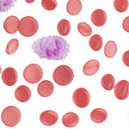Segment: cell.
<instances>
[{
	"instance_id": "d6986e66",
	"label": "cell",
	"mask_w": 129,
	"mask_h": 129,
	"mask_svg": "<svg viewBox=\"0 0 129 129\" xmlns=\"http://www.w3.org/2000/svg\"><path fill=\"white\" fill-rule=\"evenodd\" d=\"M101 84L103 88L106 90H111L115 86V80L113 75L111 74H106L102 78Z\"/></svg>"
},
{
	"instance_id": "4316f807",
	"label": "cell",
	"mask_w": 129,
	"mask_h": 129,
	"mask_svg": "<svg viewBox=\"0 0 129 129\" xmlns=\"http://www.w3.org/2000/svg\"><path fill=\"white\" fill-rule=\"evenodd\" d=\"M122 61L125 66H126L127 67H129V50L126 51L122 55Z\"/></svg>"
},
{
	"instance_id": "7a4b0ae2",
	"label": "cell",
	"mask_w": 129,
	"mask_h": 129,
	"mask_svg": "<svg viewBox=\"0 0 129 129\" xmlns=\"http://www.w3.org/2000/svg\"><path fill=\"white\" fill-rule=\"evenodd\" d=\"M53 78L57 84L61 85V86H66V85L70 84L73 80V71L70 66H59L53 72Z\"/></svg>"
},
{
	"instance_id": "2e32d148",
	"label": "cell",
	"mask_w": 129,
	"mask_h": 129,
	"mask_svg": "<svg viewBox=\"0 0 129 129\" xmlns=\"http://www.w3.org/2000/svg\"><path fill=\"white\" fill-rule=\"evenodd\" d=\"M82 10V3L80 0H69L66 5V11L71 16H77Z\"/></svg>"
},
{
	"instance_id": "8992f818",
	"label": "cell",
	"mask_w": 129,
	"mask_h": 129,
	"mask_svg": "<svg viewBox=\"0 0 129 129\" xmlns=\"http://www.w3.org/2000/svg\"><path fill=\"white\" fill-rule=\"evenodd\" d=\"M72 100L77 107L84 109L90 103V95L86 89L78 88L74 91L72 95Z\"/></svg>"
},
{
	"instance_id": "7c38bea8",
	"label": "cell",
	"mask_w": 129,
	"mask_h": 129,
	"mask_svg": "<svg viewBox=\"0 0 129 129\" xmlns=\"http://www.w3.org/2000/svg\"><path fill=\"white\" fill-rule=\"evenodd\" d=\"M90 19L92 23L96 27H102L107 22V14L103 10L97 9L92 12Z\"/></svg>"
},
{
	"instance_id": "5bb4252c",
	"label": "cell",
	"mask_w": 129,
	"mask_h": 129,
	"mask_svg": "<svg viewBox=\"0 0 129 129\" xmlns=\"http://www.w3.org/2000/svg\"><path fill=\"white\" fill-rule=\"evenodd\" d=\"M100 69V63L96 59H91L84 64L83 66V72L86 76H93Z\"/></svg>"
},
{
	"instance_id": "9a60e30c",
	"label": "cell",
	"mask_w": 129,
	"mask_h": 129,
	"mask_svg": "<svg viewBox=\"0 0 129 129\" xmlns=\"http://www.w3.org/2000/svg\"><path fill=\"white\" fill-rule=\"evenodd\" d=\"M78 122H79L78 115L73 112H68L64 114L62 117V123L67 127H74L78 124Z\"/></svg>"
},
{
	"instance_id": "603a6c76",
	"label": "cell",
	"mask_w": 129,
	"mask_h": 129,
	"mask_svg": "<svg viewBox=\"0 0 129 129\" xmlns=\"http://www.w3.org/2000/svg\"><path fill=\"white\" fill-rule=\"evenodd\" d=\"M78 32L83 36L85 37H88L92 34V28H91V27L88 23H85V22H79L78 24Z\"/></svg>"
},
{
	"instance_id": "484cf974",
	"label": "cell",
	"mask_w": 129,
	"mask_h": 129,
	"mask_svg": "<svg viewBox=\"0 0 129 129\" xmlns=\"http://www.w3.org/2000/svg\"><path fill=\"white\" fill-rule=\"evenodd\" d=\"M58 4L56 0H41V6L47 10H53L56 9Z\"/></svg>"
},
{
	"instance_id": "6da1fadb",
	"label": "cell",
	"mask_w": 129,
	"mask_h": 129,
	"mask_svg": "<svg viewBox=\"0 0 129 129\" xmlns=\"http://www.w3.org/2000/svg\"><path fill=\"white\" fill-rule=\"evenodd\" d=\"M32 49L41 59L63 60L70 53V46L64 39L57 35L42 37L32 44Z\"/></svg>"
},
{
	"instance_id": "83f0119b",
	"label": "cell",
	"mask_w": 129,
	"mask_h": 129,
	"mask_svg": "<svg viewBox=\"0 0 129 129\" xmlns=\"http://www.w3.org/2000/svg\"><path fill=\"white\" fill-rule=\"evenodd\" d=\"M122 28L126 32L129 33V16H126L122 22Z\"/></svg>"
},
{
	"instance_id": "d4e9b609",
	"label": "cell",
	"mask_w": 129,
	"mask_h": 129,
	"mask_svg": "<svg viewBox=\"0 0 129 129\" xmlns=\"http://www.w3.org/2000/svg\"><path fill=\"white\" fill-rule=\"evenodd\" d=\"M16 0H0V12H6L15 5Z\"/></svg>"
},
{
	"instance_id": "ba28073f",
	"label": "cell",
	"mask_w": 129,
	"mask_h": 129,
	"mask_svg": "<svg viewBox=\"0 0 129 129\" xmlns=\"http://www.w3.org/2000/svg\"><path fill=\"white\" fill-rule=\"evenodd\" d=\"M18 78L17 72L12 67H7L3 71L2 73V80L8 86H13L16 84Z\"/></svg>"
},
{
	"instance_id": "3957f363",
	"label": "cell",
	"mask_w": 129,
	"mask_h": 129,
	"mask_svg": "<svg viewBox=\"0 0 129 129\" xmlns=\"http://www.w3.org/2000/svg\"><path fill=\"white\" fill-rule=\"evenodd\" d=\"M39 24L35 18L32 16H25L19 21L18 31L25 37L33 36L38 32Z\"/></svg>"
},
{
	"instance_id": "cb8c5ba5",
	"label": "cell",
	"mask_w": 129,
	"mask_h": 129,
	"mask_svg": "<svg viewBox=\"0 0 129 129\" xmlns=\"http://www.w3.org/2000/svg\"><path fill=\"white\" fill-rule=\"evenodd\" d=\"M18 47H19V41L17 39H12L7 44V47H6V53L9 55L13 54V53H15L17 51Z\"/></svg>"
},
{
	"instance_id": "30bf717a",
	"label": "cell",
	"mask_w": 129,
	"mask_h": 129,
	"mask_svg": "<svg viewBox=\"0 0 129 129\" xmlns=\"http://www.w3.org/2000/svg\"><path fill=\"white\" fill-rule=\"evenodd\" d=\"M19 19L15 16H10L4 22V28L8 34H15L18 31Z\"/></svg>"
},
{
	"instance_id": "ffe728a7",
	"label": "cell",
	"mask_w": 129,
	"mask_h": 129,
	"mask_svg": "<svg viewBox=\"0 0 129 129\" xmlns=\"http://www.w3.org/2000/svg\"><path fill=\"white\" fill-rule=\"evenodd\" d=\"M57 29H58V32L59 33V35H62V36H66V35H68L71 32L70 22L66 19L60 20L57 25Z\"/></svg>"
},
{
	"instance_id": "f1b7e54d",
	"label": "cell",
	"mask_w": 129,
	"mask_h": 129,
	"mask_svg": "<svg viewBox=\"0 0 129 129\" xmlns=\"http://www.w3.org/2000/svg\"><path fill=\"white\" fill-rule=\"evenodd\" d=\"M25 1H26L28 4H32V3H34L35 0H25Z\"/></svg>"
},
{
	"instance_id": "44dd1931",
	"label": "cell",
	"mask_w": 129,
	"mask_h": 129,
	"mask_svg": "<svg viewBox=\"0 0 129 129\" xmlns=\"http://www.w3.org/2000/svg\"><path fill=\"white\" fill-rule=\"evenodd\" d=\"M117 53V45L113 41H109L104 47V54L107 58H113Z\"/></svg>"
},
{
	"instance_id": "4fadbf2b",
	"label": "cell",
	"mask_w": 129,
	"mask_h": 129,
	"mask_svg": "<svg viewBox=\"0 0 129 129\" xmlns=\"http://www.w3.org/2000/svg\"><path fill=\"white\" fill-rule=\"evenodd\" d=\"M15 96L20 103H26L31 97V90L26 85H20L15 91Z\"/></svg>"
},
{
	"instance_id": "277c9868",
	"label": "cell",
	"mask_w": 129,
	"mask_h": 129,
	"mask_svg": "<svg viewBox=\"0 0 129 129\" xmlns=\"http://www.w3.org/2000/svg\"><path fill=\"white\" fill-rule=\"evenodd\" d=\"M22 118V114L18 108L15 106H9L3 110L1 114V120L7 126H16Z\"/></svg>"
},
{
	"instance_id": "e0dca14e",
	"label": "cell",
	"mask_w": 129,
	"mask_h": 129,
	"mask_svg": "<svg viewBox=\"0 0 129 129\" xmlns=\"http://www.w3.org/2000/svg\"><path fill=\"white\" fill-rule=\"evenodd\" d=\"M108 117V113L103 109H95L90 113V119L95 123H103Z\"/></svg>"
},
{
	"instance_id": "5b68a950",
	"label": "cell",
	"mask_w": 129,
	"mask_h": 129,
	"mask_svg": "<svg viewBox=\"0 0 129 129\" xmlns=\"http://www.w3.org/2000/svg\"><path fill=\"white\" fill-rule=\"evenodd\" d=\"M43 76V70L36 64H30L23 71V78L29 84H36L40 82Z\"/></svg>"
},
{
	"instance_id": "ac0fdd59",
	"label": "cell",
	"mask_w": 129,
	"mask_h": 129,
	"mask_svg": "<svg viewBox=\"0 0 129 129\" xmlns=\"http://www.w3.org/2000/svg\"><path fill=\"white\" fill-rule=\"evenodd\" d=\"M89 46L93 51H100L103 46V38L99 35H92V37L89 41Z\"/></svg>"
},
{
	"instance_id": "8fae6325",
	"label": "cell",
	"mask_w": 129,
	"mask_h": 129,
	"mask_svg": "<svg viewBox=\"0 0 129 129\" xmlns=\"http://www.w3.org/2000/svg\"><path fill=\"white\" fill-rule=\"evenodd\" d=\"M53 90H54V86H53V83L48 80L41 81L37 88L38 94L42 97L50 96L53 93Z\"/></svg>"
},
{
	"instance_id": "52a82bcc",
	"label": "cell",
	"mask_w": 129,
	"mask_h": 129,
	"mask_svg": "<svg viewBox=\"0 0 129 129\" xmlns=\"http://www.w3.org/2000/svg\"><path fill=\"white\" fill-rule=\"evenodd\" d=\"M114 95L119 100H126L129 96V82L121 80L114 86Z\"/></svg>"
},
{
	"instance_id": "9c48e42d",
	"label": "cell",
	"mask_w": 129,
	"mask_h": 129,
	"mask_svg": "<svg viewBox=\"0 0 129 129\" xmlns=\"http://www.w3.org/2000/svg\"><path fill=\"white\" fill-rule=\"evenodd\" d=\"M59 115L53 110H46L42 112L40 116L41 122L45 126H53L58 121Z\"/></svg>"
},
{
	"instance_id": "f546056e",
	"label": "cell",
	"mask_w": 129,
	"mask_h": 129,
	"mask_svg": "<svg viewBox=\"0 0 129 129\" xmlns=\"http://www.w3.org/2000/svg\"><path fill=\"white\" fill-rule=\"evenodd\" d=\"M1 72H2V69H1V66H0V73H1Z\"/></svg>"
},
{
	"instance_id": "7402d4cb",
	"label": "cell",
	"mask_w": 129,
	"mask_h": 129,
	"mask_svg": "<svg viewBox=\"0 0 129 129\" xmlns=\"http://www.w3.org/2000/svg\"><path fill=\"white\" fill-rule=\"evenodd\" d=\"M129 2L128 0H114V7L118 12H125L128 9Z\"/></svg>"
}]
</instances>
